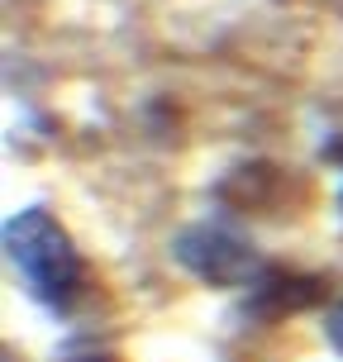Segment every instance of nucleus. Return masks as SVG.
<instances>
[{"instance_id": "f03ea898", "label": "nucleus", "mask_w": 343, "mask_h": 362, "mask_svg": "<svg viewBox=\"0 0 343 362\" xmlns=\"http://www.w3.org/2000/svg\"><path fill=\"white\" fill-rule=\"evenodd\" d=\"M172 262L186 267L205 286H257L262 276V257L248 238L229 234L219 224H191L172 238Z\"/></svg>"}, {"instance_id": "20e7f679", "label": "nucleus", "mask_w": 343, "mask_h": 362, "mask_svg": "<svg viewBox=\"0 0 343 362\" xmlns=\"http://www.w3.org/2000/svg\"><path fill=\"white\" fill-rule=\"evenodd\" d=\"M325 334H329V344L343 353V305H334L329 310V320H325Z\"/></svg>"}, {"instance_id": "39448f33", "label": "nucleus", "mask_w": 343, "mask_h": 362, "mask_svg": "<svg viewBox=\"0 0 343 362\" xmlns=\"http://www.w3.org/2000/svg\"><path fill=\"white\" fill-rule=\"evenodd\" d=\"M67 362H120L115 353H76V358H67Z\"/></svg>"}, {"instance_id": "423d86ee", "label": "nucleus", "mask_w": 343, "mask_h": 362, "mask_svg": "<svg viewBox=\"0 0 343 362\" xmlns=\"http://www.w3.org/2000/svg\"><path fill=\"white\" fill-rule=\"evenodd\" d=\"M325 158H334V163H343V148H325Z\"/></svg>"}, {"instance_id": "0eeeda50", "label": "nucleus", "mask_w": 343, "mask_h": 362, "mask_svg": "<svg viewBox=\"0 0 343 362\" xmlns=\"http://www.w3.org/2000/svg\"><path fill=\"white\" fill-rule=\"evenodd\" d=\"M339 205H343V196H339Z\"/></svg>"}, {"instance_id": "f257e3e1", "label": "nucleus", "mask_w": 343, "mask_h": 362, "mask_svg": "<svg viewBox=\"0 0 343 362\" xmlns=\"http://www.w3.org/2000/svg\"><path fill=\"white\" fill-rule=\"evenodd\" d=\"M5 257L19 272L29 300H38V305L53 310V315L72 310V300L86 286L81 253L72 248L67 229L43 205H29V210L5 219Z\"/></svg>"}, {"instance_id": "7ed1b4c3", "label": "nucleus", "mask_w": 343, "mask_h": 362, "mask_svg": "<svg viewBox=\"0 0 343 362\" xmlns=\"http://www.w3.org/2000/svg\"><path fill=\"white\" fill-rule=\"evenodd\" d=\"M325 281L320 276H296V272H281V267H267L257 276L253 286V300H248V315H257L262 325H277L296 310H310L325 300Z\"/></svg>"}]
</instances>
